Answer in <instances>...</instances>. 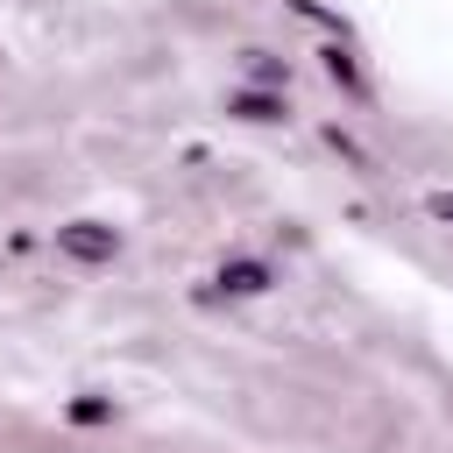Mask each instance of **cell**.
<instances>
[{
    "mask_svg": "<svg viewBox=\"0 0 453 453\" xmlns=\"http://www.w3.org/2000/svg\"><path fill=\"white\" fill-rule=\"evenodd\" d=\"M57 248H64V255H78V262H113L120 234H113V226H99V219H71V226H57Z\"/></svg>",
    "mask_w": 453,
    "mask_h": 453,
    "instance_id": "obj_1",
    "label": "cell"
},
{
    "mask_svg": "<svg viewBox=\"0 0 453 453\" xmlns=\"http://www.w3.org/2000/svg\"><path fill=\"white\" fill-rule=\"evenodd\" d=\"M219 290H234V297L269 290V262H226V269H219Z\"/></svg>",
    "mask_w": 453,
    "mask_h": 453,
    "instance_id": "obj_2",
    "label": "cell"
},
{
    "mask_svg": "<svg viewBox=\"0 0 453 453\" xmlns=\"http://www.w3.org/2000/svg\"><path fill=\"white\" fill-rule=\"evenodd\" d=\"M234 113H241V120H283V99H269V92H234Z\"/></svg>",
    "mask_w": 453,
    "mask_h": 453,
    "instance_id": "obj_3",
    "label": "cell"
},
{
    "mask_svg": "<svg viewBox=\"0 0 453 453\" xmlns=\"http://www.w3.org/2000/svg\"><path fill=\"white\" fill-rule=\"evenodd\" d=\"M326 71H333V78H340V85H361V71H354V57H347V50H340V42H333V50H326Z\"/></svg>",
    "mask_w": 453,
    "mask_h": 453,
    "instance_id": "obj_4",
    "label": "cell"
},
{
    "mask_svg": "<svg viewBox=\"0 0 453 453\" xmlns=\"http://www.w3.org/2000/svg\"><path fill=\"white\" fill-rule=\"evenodd\" d=\"M71 418H78V425H99V418H106V403H99V396H78V403H71Z\"/></svg>",
    "mask_w": 453,
    "mask_h": 453,
    "instance_id": "obj_5",
    "label": "cell"
},
{
    "mask_svg": "<svg viewBox=\"0 0 453 453\" xmlns=\"http://www.w3.org/2000/svg\"><path fill=\"white\" fill-rule=\"evenodd\" d=\"M425 205H432V219H446V226H453V191H432Z\"/></svg>",
    "mask_w": 453,
    "mask_h": 453,
    "instance_id": "obj_6",
    "label": "cell"
}]
</instances>
